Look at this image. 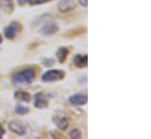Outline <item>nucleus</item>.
Masks as SVG:
<instances>
[{"label":"nucleus","instance_id":"f257e3e1","mask_svg":"<svg viewBox=\"0 0 151 139\" xmlns=\"http://www.w3.org/2000/svg\"><path fill=\"white\" fill-rule=\"evenodd\" d=\"M38 68L35 67H28L17 71L12 76V81L14 84H31L37 77Z\"/></svg>","mask_w":151,"mask_h":139},{"label":"nucleus","instance_id":"f03ea898","mask_svg":"<svg viewBox=\"0 0 151 139\" xmlns=\"http://www.w3.org/2000/svg\"><path fill=\"white\" fill-rule=\"evenodd\" d=\"M66 76V72L63 70L61 69H50V70H47L46 72L42 74L41 76V80L43 82H56V81H61L63 80Z\"/></svg>","mask_w":151,"mask_h":139},{"label":"nucleus","instance_id":"7ed1b4c3","mask_svg":"<svg viewBox=\"0 0 151 139\" xmlns=\"http://www.w3.org/2000/svg\"><path fill=\"white\" fill-rule=\"evenodd\" d=\"M21 31H22V25L18 21H12L7 27H5L4 35L6 36V39L13 40L17 37V35L21 33Z\"/></svg>","mask_w":151,"mask_h":139},{"label":"nucleus","instance_id":"20e7f679","mask_svg":"<svg viewBox=\"0 0 151 139\" xmlns=\"http://www.w3.org/2000/svg\"><path fill=\"white\" fill-rule=\"evenodd\" d=\"M76 1L75 0H60L58 2V11L60 13H68L72 12L76 8Z\"/></svg>","mask_w":151,"mask_h":139},{"label":"nucleus","instance_id":"39448f33","mask_svg":"<svg viewBox=\"0 0 151 139\" xmlns=\"http://www.w3.org/2000/svg\"><path fill=\"white\" fill-rule=\"evenodd\" d=\"M59 31H60V27H59L56 24H54V22H45V24L41 26V28L39 29L40 34L47 35V36L56 34Z\"/></svg>","mask_w":151,"mask_h":139},{"label":"nucleus","instance_id":"423d86ee","mask_svg":"<svg viewBox=\"0 0 151 139\" xmlns=\"http://www.w3.org/2000/svg\"><path fill=\"white\" fill-rule=\"evenodd\" d=\"M48 105H49L48 95H46L42 91L38 92L35 95V98H34V106L38 107V109H45V107H48Z\"/></svg>","mask_w":151,"mask_h":139},{"label":"nucleus","instance_id":"0eeeda50","mask_svg":"<svg viewBox=\"0 0 151 139\" xmlns=\"http://www.w3.org/2000/svg\"><path fill=\"white\" fill-rule=\"evenodd\" d=\"M8 129L9 131H12L13 133L18 135V136H25L26 135V126L18 122V120H12L8 123Z\"/></svg>","mask_w":151,"mask_h":139},{"label":"nucleus","instance_id":"6e6552de","mask_svg":"<svg viewBox=\"0 0 151 139\" xmlns=\"http://www.w3.org/2000/svg\"><path fill=\"white\" fill-rule=\"evenodd\" d=\"M53 122L56 125V128L59 130H61V131L66 130L68 128V125H69V119L67 117L62 116V115H55V116H53Z\"/></svg>","mask_w":151,"mask_h":139},{"label":"nucleus","instance_id":"1a4fd4ad","mask_svg":"<svg viewBox=\"0 0 151 139\" xmlns=\"http://www.w3.org/2000/svg\"><path fill=\"white\" fill-rule=\"evenodd\" d=\"M69 103L73 105H84L87 104L88 102V96L86 94H75V95H72L69 98H68Z\"/></svg>","mask_w":151,"mask_h":139},{"label":"nucleus","instance_id":"9d476101","mask_svg":"<svg viewBox=\"0 0 151 139\" xmlns=\"http://www.w3.org/2000/svg\"><path fill=\"white\" fill-rule=\"evenodd\" d=\"M73 63L74 66L82 69V68H86L88 66V55L86 54H76L74 60H73Z\"/></svg>","mask_w":151,"mask_h":139},{"label":"nucleus","instance_id":"9b49d317","mask_svg":"<svg viewBox=\"0 0 151 139\" xmlns=\"http://www.w3.org/2000/svg\"><path fill=\"white\" fill-rule=\"evenodd\" d=\"M14 0H0V9L6 14H12L14 12Z\"/></svg>","mask_w":151,"mask_h":139},{"label":"nucleus","instance_id":"f8f14e48","mask_svg":"<svg viewBox=\"0 0 151 139\" xmlns=\"http://www.w3.org/2000/svg\"><path fill=\"white\" fill-rule=\"evenodd\" d=\"M68 55H69V49L67 47H60L56 50V59L60 63H65Z\"/></svg>","mask_w":151,"mask_h":139},{"label":"nucleus","instance_id":"ddd939ff","mask_svg":"<svg viewBox=\"0 0 151 139\" xmlns=\"http://www.w3.org/2000/svg\"><path fill=\"white\" fill-rule=\"evenodd\" d=\"M86 33H87V28H86V27H80V28H75V29H73V31L67 32L66 34L63 35V37H66V39H73V37L83 35V34H86Z\"/></svg>","mask_w":151,"mask_h":139},{"label":"nucleus","instance_id":"4468645a","mask_svg":"<svg viewBox=\"0 0 151 139\" xmlns=\"http://www.w3.org/2000/svg\"><path fill=\"white\" fill-rule=\"evenodd\" d=\"M14 98L18 100V101H21V102H26L28 103L31 101V95L27 92V91H24V90H18L14 92Z\"/></svg>","mask_w":151,"mask_h":139},{"label":"nucleus","instance_id":"2eb2a0df","mask_svg":"<svg viewBox=\"0 0 151 139\" xmlns=\"http://www.w3.org/2000/svg\"><path fill=\"white\" fill-rule=\"evenodd\" d=\"M52 0H18V5L19 6H35V5H42V4H47Z\"/></svg>","mask_w":151,"mask_h":139},{"label":"nucleus","instance_id":"dca6fc26","mask_svg":"<svg viewBox=\"0 0 151 139\" xmlns=\"http://www.w3.org/2000/svg\"><path fill=\"white\" fill-rule=\"evenodd\" d=\"M15 112L20 116H25L29 112V109L27 106H24V105H17L15 106Z\"/></svg>","mask_w":151,"mask_h":139},{"label":"nucleus","instance_id":"f3484780","mask_svg":"<svg viewBox=\"0 0 151 139\" xmlns=\"http://www.w3.org/2000/svg\"><path fill=\"white\" fill-rule=\"evenodd\" d=\"M69 137H70V138L80 139L82 137V132H81L80 129H73V130L69 132Z\"/></svg>","mask_w":151,"mask_h":139},{"label":"nucleus","instance_id":"a211bd4d","mask_svg":"<svg viewBox=\"0 0 151 139\" xmlns=\"http://www.w3.org/2000/svg\"><path fill=\"white\" fill-rule=\"evenodd\" d=\"M41 62H42V64H43V66H46V67H52V66L55 63L54 59H49V57L42 59V60H41Z\"/></svg>","mask_w":151,"mask_h":139},{"label":"nucleus","instance_id":"6ab92c4d","mask_svg":"<svg viewBox=\"0 0 151 139\" xmlns=\"http://www.w3.org/2000/svg\"><path fill=\"white\" fill-rule=\"evenodd\" d=\"M52 136H53V137H58V138H65V136H63L62 133L58 132V131H54V132H52Z\"/></svg>","mask_w":151,"mask_h":139},{"label":"nucleus","instance_id":"aec40b11","mask_svg":"<svg viewBox=\"0 0 151 139\" xmlns=\"http://www.w3.org/2000/svg\"><path fill=\"white\" fill-rule=\"evenodd\" d=\"M78 1V4L81 5V6H83V7H87L88 6V0H77Z\"/></svg>","mask_w":151,"mask_h":139},{"label":"nucleus","instance_id":"412c9836","mask_svg":"<svg viewBox=\"0 0 151 139\" xmlns=\"http://www.w3.org/2000/svg\"><path fill=\"white\" fill-rule=\"evenodd\" d=\"M5 129H4V126H2V124L0 123V138H2L4 137V135H5Z\"/></svg>","mask_w":151,"mask_h":139},{"label":"nucleus","instance_id":"4be33fe9","mask_svg":"<svg viewBox=\"0 0 151 139\" xmlns=\"http://www.w3.org/2000/svg\"><path fill=\"white\" fill-rule=\"evenodd\" d=\"M1 42H2V35H0V44H1Z\"/></svg>","mask_w":151,"mask_h":139}]
</instances>
